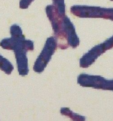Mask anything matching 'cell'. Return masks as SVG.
Wrapping results in <instances>:
<instances>
[{
    "label": "cell",
    "instance_id": "cell-10",
    "mask_svg": "<svg viewBox=\"0 0 113 121\" xmlns=\"http://www.w3.org/2000/svg\"><path fill=\"white\" fill-rule=\"evenodd\" d=\"M111 1H113V0H110Z\"/></svg>",
    "mask_w": 113,
    "mask_h": 121
},
{
    "label": "cell",
    "instance_id": "cell-1",
    "mask_svg": "<svg viewBox=\"0 0 113 121\" xmlns=\"http://www.w3.org/2000/svg\"><path fill=\"white\" fill-rule=\"evenodd\" d=\"M70 10L72 14L80 18H103L113 21V8L75 5Z\"/></svg>",
    "mask_w": 113,
    "mask_h": 121
},
{
    "label": "cell",
    "instance_id": "cell-4",
    "mask_svg": "<svg viewBox=\"0 0 113 121\" xmlns=\"http://www.w3.org/2000/svg\"><path fill=\"white\" fill-rule=\"evenodd\" d=\"M78 83L83 87L113 91V79L108 80L101 76L81 74L78 77Z\"/></svg>",
    "mask_w": 113,
    "mask_h": 121
},
{
    "label": "cell",
    "instance_id": "cell-2",
    "mask_svg": "<svg viewBox=\"0 0 113 121\" xmlns=\"http://www.w3.org/2000/svg\"><path fill=\"white\" fill-rule=\"evenodd\" d=\"M32 44L28 40L19 41L14 46V51L18 67L19 73L21 76L27 75L29 69L28 60L26 53L29 51L32 50Z\"/></svg>",
    "mask_w": 113,
    "mask_h": 121
},
{
    "label": "cell",
    "instance_id": "cell-8",
    "mask_svg": "<svg viewBox=\"0 0 113 121\" xmlns=\"http://www.w3.org/2000/svg\"><path fill=\"white\" fill-rule=\"evenodd\" d=\"M61 113L62 115H65L70 117L72 119L75 121H83L85 120V117L83 116L79 115L74 113L67 108H63L61 109Z\"/></svg>",
    "mask_w": 113,
    "mask_h": 121
},
{
    "label": "cell",
    "instance_id": "cell-5",
    "mask_svg": "<svg viewBox=\"0 0 113 121\" xmlns=\"http://www.w3.org/2000/svg\"><path fill=\"white\" fill-rule=\"evenodd\" d=\"M113 48V36L105 41L95 46L83 56L80 60V66L87 68L92 64L101 54Z\"/></svg>",
    "mask_w": 113,
    "mask_h": 121
},
{
    "label": "cell",
    "instance_id": "cell-3",
    "mask_svg": "<svg viewBox=\"0 0 113 121\" xmlns=\"http://www.w3.org/2000/svg\"><path fill=\"white\" fill-rule=\"evenodd\" d=\"M58 46L57 40L51 36L48 38L41 53L36 59L34 66V70L37 73L44 71L51 59Z\"/></svg>",
    "mask_w": 113,
    "mask_h": 121
},
{
    "label": "cell",
    "instance_id": "cell-9",
    "mask_svg": "<svg viewBox=\"0 0 113 121\" xmlns=\"http://www.w3.org/2000/svg\"><path fill=\"white\" fill-rule=\"evenodd\" d=\"M34 0H20L19 1V7L23 9H27Z\"/></svg>",
    "mask_w": 113,
    "mask_h": 121
},
{
    "label": "cell",
    "instance_id": "cell-7",
    "mask_svg": "<svg viewBox=\"0 0 113 121\" xmlns=\"http://www.w3.org/2000/svg\"><path fill=\"white\" fill-rule=\"evenodd\" d=\"M56 11L60 17L66 16V6L65 0H52Z\"/></svg>",
    "mask_w": 113,
    "mask_h": 121
},
{
    "label": "cell",
    "instance_id": "cell-6",
    "mask_svg": "<svg viewBox=\"0 0 113 121\" xmlns=\"http://www.w3.org/2000/svg\"><path fill=\"white\" fill-rule=\"evenodd\" d=\"M0 69L7 75L12 73L14 67L11 62L0 54Z\"/></svg>",
    "mask_w": 113,
    "mask_h": 121
}]
</instances>
